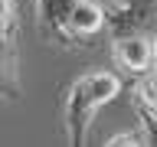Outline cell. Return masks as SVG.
<instances>
[{"label": "cell", "mask_w": 157, "mask_h": 147, "mask_svg": "<svg viewBox=\"0 0 157 147\" xmlns=\"http://www.w3.org/2000/svg\"><path fill=\"white\" fill-rule=\"evenodd\" d=\"M121 95V78L115 72H85L78 75L66 92V108H62V118H66V134H69V147H85L88 127L95 121V115L108 101H115Z\"/></svg>", "instance_id": "cell-1"}, {"label": "cell", "mask_w": 157, "mask_h": 147, "mask_svg": "<svg viewBox=\"0 0 157 147\" xmlns=\"http://www.w3.org/2000/svg\"><path fill=\"white\" fill-rule=\"evenodd\" d=\"M111 52L115 62L131 75H144L154 69V36H141V33L111 36Z\"/></svg>", "instance_id": "cell-2"}, {"label": "cell", "mask_w": 157, "mask_h": 147, "mask_svg": "<svg viewBox=\"0 0 157 147\" xmlns=\"http://www.w3.org/2000/svg\"><path fill=\"white\" fill-rule=\"evenodd\" d=\"M105 26H108V17H105V10H101V3L98 0H78L75 7H72V13H69L66 39H69V46H75L78 39L95 36Z\"/></svg>", "instance_id": "cell-3"}, {"label": "cell", "mask_w": 157, "mask_h": 147, "mask_svg": "<svg viewBox=\"0 0 157 147\" xmlns=\"http://www.w3.org/2000/svg\"><path fill=\"white\" fill-rule=\"evenodd\" d=\"M78 0H39V23H43V29H46L52 39H59V43H66V23H69V13H72V7H75Z\"/></svg>", "instance_id": "cell-4"}, {"label": "cell", "mask_w": 157, "mask_h": 147, "mask_svg": "<svg viewBox=\"0 0 157 147\" xmlns=\"http://www.w3.org/2000/svg\"><path fill=\"white\" fill-rule=\"evenodd\" d=\"M0 98H20V72H17V36L0 39Z\"/></svg>", "instance_id": "cell-5"}, {"label": "cell", "mask_w": 157, "mask_h": 147, "mask_svg": "<svg viewBox=\"0 0 157 147\" xmlns=\"http://www.w3.org/2000/svg\"><path fill=\"white\" fill-rule=\"evenodd\" d=\"M134 111H144V115L157 118V69L137 75V82H134Z\"/></svg>", "instance_id": "cell-6"}, {"label": "cell", "mask_w": 157, "mask_h": 147, "mask_svg": "<svg viewBox=\"0 0 157 147\" xmlns=\"http://www.w3.org/2000/svg\"><path fill=\"white\" fill-rule=\"evenodd\" d=\"M17 36V10L13 0H0V39Z\"/></svg>", "instance_id": "cell-7"}, {"label": "cell", "mask_w": 157, "mask_h": 147, "mask_svg": "<svg viewBox=\"0 0 157 147\" xmlns=\"http://www.w3.org/2000/svg\"><path fill=\"white\" fill-rule=\"evenodd\" d=\"M105 147H147V144H144V134L141 131H121V134L108 137Z\"/></svg>", "instance_id": "cell-8"}, {"label": "cell", "mask_w": 157, "mask_h": 147, "mask_svg": "<svg viewBox=\"0 0 157 147\" xmlns=\"http://www.w3.org/2000/svg\"><path fill=\"white\" fill-rule=\"evenodd\" d=\"M137 118H141L144 144H147V147H157V118H154V115H144V111H137Z\"/></svg>", "instance_id": "cell-9"}, {"label": "cell", "mask_w": 157, "mask_h": 147, "mask_svg": "<svg viewBox=\"0 0 157 147\" xmlns=\"http://www.w3.org/2000/svg\"><path fill=\"white\" fill-rule=\"evenodd\" d=\"M154 69H157V36H154Z\"/></svg>", "instance_id": "cell-10"}]
</instances>
